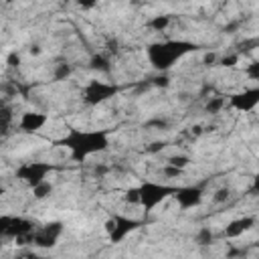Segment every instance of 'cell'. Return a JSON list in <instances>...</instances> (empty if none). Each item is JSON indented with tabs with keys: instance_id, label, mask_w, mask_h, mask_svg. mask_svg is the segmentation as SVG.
Wrapping results in <instances>:
<instances>
[{
	"instance_id": "obj_10",
	"label": "cell",
	"mask_w": 259,
	"mask_h": 259,
	"mask_svg": "<svg viewBox=\"0 0 259 259\" xmlns=\"http://www.w3.org/2000/svg\"><path fill=\"white\" fill-rule=\"evenodd\" d=\"M47 121H49V115L42 113V111H24V113L20 115L18 127H20V132H24V134H36L38 130L45 127Z\"/></svg>"
},
{
	"instance_id": "obj_15",
	"label": "cell",
	"mask_w": 259,
	"mask_h": 259,
	"mask_svg": "<svg viewBox=\"0 0 259 259\" xmlns=\"http://www.w3.org/2000/svg\"><path fill=\"white\" fill-rule=\"evenodd\" d=\"M170 22H172V16H170V14H158V16H154V18L148 22V26H150L152 30H156V32H164V30L170 26Z\"/></svg>"
},
{
	"instance_id": "obj_24",
	"label": "cell",
	"mask_w": 259,
	"mask_h": 259,
	"mask_svg": "<svg viewBox=\"0 0 259 259\" xmlns=\"http://www.w3.org/2000/svg\"><path fill=\"white\" fill-rule=\"evenodd\" d=\"M164 174H166L168 178H178V176H182V174H184V170H182V168H176V166L166 164V166H164Z\"/></svg>"
},
{
	"instance_id": "obj_29",
	"label": "cell",
	"mask_w": 259,
	"mask_h": 259,
	"mask_svg": "<svg viewBox=\"0 0 259 259\" xmlns=\"http://www.w3.org/2000/svg\"><path fill=\"white\" fill-rule=\"evenodd\" d=\"M217 61H219L217 53H206V55L202 57V65H214Z\"/></svg>"
},
{
	"instance_id": "obj_35",
	"label": "cell",
	"mask_w": 259,
	"mask_h": 259,
	"mask_svg": "<svg viewBox=\"0 0 259 259\" xmlns=\"http://www.w3.org/2000/svg\"><path fill=\"white\" fill-rule=\"evenodd\" d=\"M28 53H30V55H34V57H36V55H40V53H42V51H40V47H38V45H32V47H30V49H28Z\"/></svg>"
},
{
	"instance_id": "obj_11",
	"label": "cell",
	"mask_w": 259,
	"mask_h": 259,
	"mask_svg": "<svg viewBox=\"0 0 259 259\" xmlns=\"http://www.w3.org/2000/svg\"><path fill=\"white\" fill-rule=\"evenodd\" d=\"M253 225H255V219H253V217L235 219V221H231V223L225 227L223 235H225L227 239H237V237H241L243 233H247L249 229H253Z\"/></svg>"
},
{
	"instance_id": "obj_25",
	"label": "cell",
	"mask_w": 259,
	"mask_h": 259,
	"mask_svg": "<svg viewBox=\"0 0 259 259\" xmlns=\"http://www.w3.org/2000/svg\"><path fill=\"white\" fill-rule=\"evenodd\" d=\"M229 196H231V190H229V188H219V190L214 192L212 200H214V202H227Z\"/></svg>"
},
{
	"instance_id": "obj_3",
	"label": "cell",
	"mask_w": 259,
	"mask_h": 259,
	"mask_svg": "<svg viewBox=\"0 0 259 259\" xmlns=\"http://www.w3.org/2000/svg\"><path fill=\"white\" fill-rule=\"evenodd\" d=\"M140 206L146 208V212L154 210L160 202H164L166 198H170L176 190V186L170 184H162V182H154V180H144L140 186Z\"/></svg>"
},
{
	"instance_id": "obj_2",
	"label": "cell",
	"mask_w": 259,
	"mask_h": 259,
	"mask_svg": "<svg viewBox=\"0 0 259 259\" xmlns=\"http://www.w3.org/2000/svg\"><path fill=\"white\" fill-rule=\"evenodd\" d=\"M196 49H198V45H194L190 40H162V42L150 45L146 53H148L150 65L158 73H166L174 67L176 61H180L188 53H194Z\"/></svg>"
},
{
	"instance_id": "obj_4",
	"label": "cell",
	"mask_w": 259,
	"mask_h": 259,
	"mask_svg": "<svg viewBox=\"0 0 259 259\" xmlns=\"http://www.w3.org/2000/svg\"><path fill=\"white\" fill-rule=\"evenodd\" d=\"M55 170V166L51 162H45V160H32V162H24L18 166L16 170V178L22 180L26 186H36L38 182L47 180V176Z\"/></svg>"
},
{
	"instance_id": "obj_9",
	"label": "cell",
	"mask_w": 259,
	"mask_h": 259,
	"mask_svg": "<svg viewBox=\"0 0 259 259\" xmlns=\"http://www.w3.org/2000/svg\"><path fill=\"white\" fill-rule=\"evenodd\" d=\"M172 196L180 208L188 210V208H194L202 202V188L200 186H180V188L176 186Z\"/></svg>"
},
{
	"instance_id": "obj_17",
	"label": "cell",
	"mask_w": 259,
	"mask_h": 259,
	"mask_svg": "<svg viewBox=\"0 0 259 259\" xmlns=\"http://www.w3.org/2000/svg\"><path fill=\"white\" fill-rule=\"evenodd\" d=\"M225 105H227V99H225V97H221V95H217V97H210V99L206 101L204 111H206V113H219Z\"/></svg>"
},
{
	"instance_id": "obj_18",
	"label": "cell",
	"mask_w": 259,
	"mask_h": 259,
	"mask_svg": "<svg viewBox=\"0 0 259 259\" xmlns=\"http://www.w3.org/2000/svg\"><path fill=\"white\" fill-rule=\"evenodd\" d=\"M71 73H73V67H71L69 63H61V65H57V67H55L53 79H55V81H65V79H69V77H71Z\"/></svg>"
},
{
	"instance_id": "obj_19",
	"label": "cell",
	"mask_w": 259,
	"mask_h": 259,
	"mask_svg": "<svg viewBox=\"0 0 259 259\" xmlns=\"http://www.w3.org/2000/svg\"><path fill=\"white\" fill-rule=\"evenodd\" d=\"M194 239H196V243H198L200 247H206V245H210V243H212L214 235H212V231H210L208 227H200Z\"/></svg>"
},
{
	"instance_id": "obj_7",
	"label": "cell",
	"mask_w": 259,
	"mask_h": 259,
	"mask_svg": "<svg viewBox=\"0 0 259 259\" xmlns=\"http://www.w3.org/2000/svg\"><path fill=\"white\" fill-rule=\"evenodd\" d=\"M61 233H63V223H59V221L47 223L45 227L32 231V245L40 247V249H51L57 245Z\"/></svg>"
},
{
	"instance_id": "obj_8",
	"label": "cell",
	"mask_w": 259,
	"mask_h": 259,
	"mask_svg": "<svg viewBox=\"0 0 259 259\" xmlns=\"http://www.w3.org/2000/svg\"><path fill=\"white\" fill-rule=\"evenodd\" d=\"M257 103H259V87L243 89L241 93H235L229 97V105L243 113H251L257 107Z\"/></svg>"
},
{
	"instance_id": "obj_23",
	"label": "cell",
	"mask_w": 259,
	"mask_h": 259,
	"mask_svg": "<svg viewBox=\"0 0 259 259\" xmlns=\"http://www.w3.org/2000/svg\"><path fill=\"white\" fill-rule=\"evenodd\" d=\"M146 127H158V130H166V127H168V119H164V117H154V119L146 121Z\"/></svg>"
},
{
	"instance_id": "obj_30",
	"label": "cell",
	"mask_w": 259,
	"mask_h": 259,
	"mask_svg": "<svg viewBox=\"0 0 259 259\" xmlns=\"http://www.w3.org/2000/svg\"><path fill=\"white\" fill-rule=\"evenodd\" d=\"M8 225H10V217H0V235H6Z\"/></svg>"
},
{
	"instance_id": "obj_28",
	"label": "cell",
	"mask_w": 259,
	"mask_h": 259,
	"mask_svg": "<svg viewBox=\"0 0 259 259\" xmlns=\"http://www.w3.org/2000/svg\"><path fill=\"white\" fill-rule=\"evenodd\" d=\"M152 83H154L156 87H168V83H170V79L166 77V73H160L158 77H154V79H152Z\"/></svg>"
},
{
	"instance_id": "obj_13",
	"label": "cell",
	"mask_w": 259,
	"mask_h": 259,
	"mask_svg": "<svg viewBox=\"0 0 259 259\" xmlns=\"http://www.w3.org/2000/svg\"><path fill=\"white\" fill-rule=\"evenodd\" d=\"M89 69L99 71V73H109V71H111V61H109L107 55L97 53V55L91 57V61H89Z\"/></svg>"
},
{
	"instance_id": "obj_26",
	"label": "cell",
	"mask_w": 259,
	"mask_h": 259,
	"mask_svg": "<svg viewBox=\"0 0 259 259\" xmlns=\"http://www.w3.org/2000/svg\"><path fill=\"white\" fill-rule=\"evenodd\" d=\"M247 75H249L253 81L259 79V63H257V61H253V63L247 65Z\"/></svg>"
},
{
	"instance_id": "obj_6",
	"label": "cell",
	"mask_w": 259,
	"mask_h": 259,
	"mask_svg": "<svg viewBox=\"0 0 259 259\" xmlns=\"http://www.w3.org/2000/svg\"><path fill=\"white\" fill-rule=\"evenodd\" d=\"M113 95H117V85L97 81V79H91L83 89V101L87 105H101L103 101L111 99Z\"/></svg>"
},
{
	"instance_id": "obj_16",
	"label": "cell",
	"mask_w": 259,
	"mask_h": 259,
	"mask_svg": "<svg viewBox=\"0 0 259 259\" xmlns=\"http://www.w3.org/2000/svg\"><path fill=\"white\" fill-rule=\"evenodd\" d=\"M30 190H32V196H34L36 200H42V198L51 196V192H53V184H51L49 180H42V182H38L36 186H32Z\"/></svg>"
},
{
	"instance_id": "obj_22",
	"label": "cell",
	"mask_w": 259,
	"mask_h": 259,
	"mask_svg": "<svg viewBox=\"0 0 259 259\" xmlns=\"http://www.w3.org/2000/svg\"><path fill=\"white\" fill-rule=\"evenodd\" d=\"M239 59H241V55H239V53H231V55L221 57L217 63H219V65H223V67H235V65L239 63Z\"/></svg>"
},
{
	"instance_id": "obj_32",
	"label": "cell",
	"mask_w": 259,
	"mask_h": 259,
	"mask_svg": "<svg viewBox=\"0 0 259 259\" xmlns=\"http://www.w3.org/2000/svg\"><path fill=\"white\" fill-rule=\"evenodd\" d=\"M164 146H166V142H154V144L148 148V152H160V150H164Z\"/></svg>"
},
{
	"instance_id": "obj_37",
	"label": "cell",
	"mask_w": 259,
	"mask_h": 259,
	"mask_svg": "<svg viewBox=\"0 0 259 259\" xmlns=\"http://www.w3.org/2000/svg\"><path fill=\"white\" fill-rule=\"evenodd\" d=\"M4 192H6V188H4V186H2V184H0V198H2V196H4Z\"/></svg>"
},
{
	"instance_id": "obj_20",
	"label": "cell",
	"mask_w": 259,
	"mask_h": 259,
	"mask_svg": "<svg viewBox=\"0 0 259 259\" xmlns=\"http://www.w3.org/2000/svg\"><path fill=\"white\" fill-rule=\"evenodd\" d=\"M166 164H170V166H176V168H186L188 164H190V158L188 156H184V154H174V156H170L168 158V162Z\"/></svg>"
},
{
	"instance_id": "obj_27",
	"label": "cell",
	"mask_w": 259,
	"mask_h": 259,
	"mask_svg": "<svg viewBox=\"0 0 259 259\" xmlns=\"http://www.w3.org/2000/svg\"><path fill=\"white\" fill-rule=\"evenodd\" d=\"M6 65H8V67H18V65H20V55H18L16 51L8 53V57H6Z\"/></svg>"
},
{
	"instance_id": "obj_33",
	"label": "cell",
	"mask_w": 259,
	"mask_h": 259,
	"mask_svg": "<svg viewBox=\"0 0 259 259\" xmlns=\"http://www.w3.org/2000/svg\"><path fill=\"white\" fill-rule=\"evenodd\" d=\"M117 47H119V45H117V40H109V42H107V51H109V53H113V55L119 51Z\"/></svg>"
},
{
	"instance_id": "obj_1",
	"label": "cell",
	"mask_w": 259,
	"mask_h": 259,
	"mask_svg": "<svg viewBox=\"0 0 259 259\" xmlns=\"http://www.w3.org/2000/svg\"><path fill=\"white\" fill-rule=\"evenodd\" d=\"M57 144L69 150L71 160L85 162L89 156L99 154V152H105L109 148V134L105 130H79V127H69V132Z\"/></svg>"
},
{
	"instance_id": "obj_38",
	"label": "cell",
	"mask_w": 259,
	"mask_h": 259,
	"mask_svg": "<svg viewBox=\"0 0 259 259\" xmlns=\"http://www.w3.org/2000/svg\"><path fill=\"white\" fill-rule=\"evenodd\" d=\"M0 105H2V101H0Z\"/></svg>"
},
{
	"instance_id": "obj_12",
	"label": "cell",
	"mask_w": 259,
	"mask_h": 259,
	"mask_svg": "<svg viewBox=\"0 0 259 259\" xmlns=\"http://www.w3.org/2000/svg\"><path fill=\"white\" fill-rule=\"evenodd\" d=\"M34 229H32V223L26 221V219H20V217H10V225L6 229V235L8 237H24V235H30Z\"/></svg>"
},
{
	"instance_id": "obj_31",
	"label": "cell",
	"mask_w": 259,
	"mask_h": 259,
	"mask_svg": "<svg viewBox=\"0 0 259 259\" xmlns=\"http://www.w3.org/2000/svg\"><path fill=\"white\" fill-rule=\"evenodd\" d=\"M81 8H85V10H89V8H93L95 4H97V0H75Z\"/></svg>"
},
{
	"instance_id": "obj_36",
	"label": "cell",
	"mask_w": 259,
	"mask_h": 259,
	"mask_svg": "<svg viewBox=\"0 0 259 259\" xmlns=\"http://www.w3.org/2000/svg\"><path fill=\"white\" fill-rule=\"evenodd\" d=\"M130 2H132L134 6H142V4H146L148 0H130Z\"/></svg>"
},
{
	"instance_id": "obj_5",
	"label": "cell",
	"mask_w": 259,
	"mask_h": 259,
	"mask_svg": "<svg viewBox=\"0 0 259 259\" xmlns=\"http://www.w3.org/2000/svg\"><path fill=\"white\" fill-rule=\"evenodd\" d=\"M103 227H105V233H107L111 243H121L130 233H134L142 227V221L130 219V217H123V214H111L105 221Z\"/></svg>"
},
{
	"instance_id": "obj_14",
	"label": "cell",
	"mask_w": 259,
	"mask_h": 259,
	"mask_svg": "<svg viewBox=\"0 0 259 259\" xmlns=\"http://www.w3.org/2000/svg\"><path fill=\"white\" fill-rule=\"evenodd\" d=\"M12 119H14V113H12V107L10 105H0V136H6L10 132V125H12Z\"/></svg>"
},
{
	"instance_id": "obj_21",
	"label": "cell",
	"mask_w": 259,
	"mask_h": 259,
	"mask_svg": "<svg viewBox=\"0 0 259 259\" xmlns=\"http://www.w3.org/2000/svg\"><path fill=\"white\" fill-rule=\"evenodd\" d=\"M123 202L134 204V206L140 204V190H138V186H132V188H127V190L123 192Z\"/></svg>"
},
{
	"instance_id": "obj_34",
	"label": "cell",
	"mask_w": 259,
	"mask_h": 259,
	"mask_svg": "<svg viewBox=\"0 0 259 259\" xmlns=\"http://www.w3.org/2000/svg\"><path fill=\"white\" fill-rule=\"evenodd\" d=\"M93 172H95L97 176H103V174L107 172V166H103V164H97V166L93 168Z\"/></svg>"
}]
</instances>
